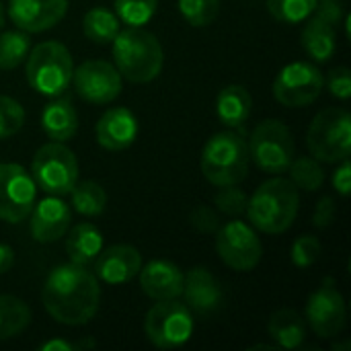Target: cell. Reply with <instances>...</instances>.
Here are the masks:
<instances>
[{
  "label": "cell",
  "instance_id": "obj_24",
  "mask_svg": "<svg viewBox=\"0 0 351 351\" xmlns=\"http://www.w3.org/2000/svg\"><path fill=\"white\" fill-rule=\"evenodd\" d=\"M70 230V228H68ZM103 251V234L90 222H80L72 226L66 239V253L70 263L88 265Z\"/></svg>",
  "mask_w": 351,
  "mask_h": 351
},
{
  "label": "cell",
  "instance_id": "obj_29",
  "mask_svg": "<svg viewBox=\"0 0 351 351\" xmlns=\"http://www.w3.org/2000/svg\"><path fill=\"white\" fill-rule=\"evenodd\" d=\"M31 49L29 33L16 31H0V70H14L19 68Z\"/></svg>",
  "mask_w": 351,
  "mask_h": 351
},
{
  "label": "cell",
  "instance_id": "obj_16",
  "mask_svg": "<svg viewBox=\"0 0 351 351\" xmlns=\"http://www.w3.org/2000/svg\"><path fill=\"white\" fill-rule=\"evenodd\" d=\"M68 10V0H8V16L25 33H43L56 27Z\"/></svg>",
  "mask_w": 351,
  "mask_h": 351
},
{
  "label": "cell",
  "instance_id": "obj_4",
  "mask_svg": "<svg viewBox=\"0 0 351 351\" xmlns=\"http://www.w3.org/2000/svg\"><path fill=\"white\" fill-rule=\"evenodd\" d=\"M249 146L237 132H218L202 148L199 167L204 177L216 185H239L249 173Z\"/></svg>",
  "mask_w": 351,
  "mask_h": 351
},
{
  "label": "cell",
  "instance_id": "obj_28",
  "mask_svg": "<svg viewBox=\"0 0 351 351\" xmlns=\"http://www.w3.org/2000/svg\"><path fill=\"white\" fill-rule=\"evenodd\" d=\"M70 195L72 208L82 216H101L107 208V193L97 181H76Z\"/></svg>",
  "mask_w": 351,
  "mask_h": 351
},
{
  "label": "cell",
  "instance_id": "obj_18",
  "mask_svg": "<svg viewBox=\"0 0 351 351\" xmlns=\"http://www.w3.org/2000/svg\"><path fill=\"white\" fill-rule=\"evenodd\" d=\"M142 267V255L130 245H111L95 257V278L109 286L132 282Z\"/></svg>",
  "mask_w": 351,
  "mask_h": 351
},
{
  "label": "cell",
  "instance_id": "obj_3",
  "mask_svg": "<svg viewBox=\"0 0 351 351\" xmlns=\"http://www.w3.org/2000/svg\"><path fill=\"white\" fill-rule=\"evenodd\" d=\"M111 45L115 68L130 82L146 84L160 74L165 56L156 35L142 27H128L123 31L119 29Z\"/></svg>",
  "mask_w": 351,
  "mask_h": 351
},
{
  "label": "cell",
  "instance_id": "obj_17",
  "mask_svg": "<svg viewBox=\"0 0 351 351\" xmlns=\"http://www.w3.org/2000/svg\"><path fill=\"white\" fill-rule=\"evenodd\" d=\"M29 216H31L29 222L31 237L37 243H45V245L62 239L72 224V210L58 195H49L41 202H35Z\"/></svg>",
  "mask_w": 351,
  "mask_h": 351
},
{
  "label": "cell",
  "instance_id": "obj_11",
  "mask_svg": "<svg viewBox=\"0 0 351 351\" xmlns=\"http://www.w3.org/2000/svg\"><path fill=\"white\" fill-rule=\"evenodd\" d=\"M341 21H343V6L339 4V0L317 2L300 35L304 51L315 62L319 64L329 62L337 51V27Z\"/></svg>",
  "mask_w": 351,
  "mask_h": 351
},
{
  "label": "cell",
  "instance_id": "obj_5",
  "mask_svg": "<svg viewBox=\"0 0 351 351\" xmlns=\"http://www.w3.org/2000/svg\"><path fill=\"white\" fill-rule=\"evenodd\" d=\"M74 62L60 41H43L27 53L25 74L33 90L45 97L62 95L72 82Z\"/></svg>",
  "mask_w": 351,
  "mask_h": 351
},
{
  "label": "cell",
  "instance_id": "obj_13",
  "mask_svg": "<svg viewBox=\"0 0 351 351\" xmlns=\"http://www.w3.org/2000/svg\"><path fill=\"white\" fill-rule=\"evenodd\" d=\"M37 202V185L21 165H0V220L19 224L29 218Z\"/></svg>",
  "mask_w": 351,
  "mask_h": 351
},
{
  "label": "cell",
  "instance_id": "obj_43",
  "mask_svg": "<svg viewBox=\"0 0 351 351\" xmlns=\"http://www.w3.org/2000/svg\"><path fill=\"white\" fill-rule=\"evenodd\" d=\"M337 350L348 351L350 350V343H348V341H346V343H333V351H337Z\"/></svg>",
  "mask_w": 351,
  "mask_h": 351
},
{
  "label": "cell",
  "instance_id": "obj_41",
  "mask_svg": "<svg viewBox=\"0 0 351 351\" xmlns=\"http://www.w3.org/2000/svg\"><path fill=\"white\" fill-rule=\"evenodd\" d=\"M12 263H14V253H12V249H10L8 245L0 243V276L6 274V271H10Z\"/></svg>",
  "mask_w": 351,
  "mask_h": 351
},
{
  "label": "cell",
  "instance_id": "obj_15",
  "mask_svg": "<svg viewBox=\"0 0 351 351\" xmlns=\"http://www.w3.org/2000/svg\"><path fill=\"white\" fill-rule=\"evenodd\" d=\"M72 82L78 97L93 105L113 103L121 95V74L105 60L82 62L78 68H74Z\"/></svg>",
  "mask_w": 351,
  "mask_h": 351
},
{
  "label": "cell",
  "instance_id": "obj_9",
  "mask_svg": "<svg viewBox=\"0 0 351 351\" xmlns=\"http://www.w3.org/2000/svg\"><path fill=\"white\" fill-rule=\"evenodd\" d=\"M193 317L187 304L173 300H158L144 319L146 339L158 350H177L193 335Z\"/></svg>",
  "mask_w": 351,
  "mask_h": 351
},
{
  "label": "cell",
  "instance_id": "obj_27",
  "mask_svg": "<svg viewBox=\"0 0 351 351\" xmlns=\"http://www.w3.org/2000/svg\"><path fill=\"white\" fill-rule=\"evenodd\" d=\"M119 29L121 27H119L117 14L103 6L90 8L82 19V31H84L86 39H90L93 43H99V45L111 43L115 39V35L119 33Z\"/></svg>",
  "mask_w": 351,
  "mask_h": 351
},
{
  "label": "cell",
  "instance_id": "obj_22",
  "mask_svg": "<svg viewBox=\"0 0 351 351\" xmlns=\"http://www.w3.org/2000/svg\"><path fill=\"white\" fill-rule=\"evenodd\" d=\"M41 128L51 142H68L78 132V113L70 99H53L41 111Z\"/></svg>",
  "mask_w": 351,
  "mask_h": 351
},
{
  "label": "cell",
  "instance_id": "obj_39",
  "mask_svg": "<svg viewBox=\"0 0 351 351\" xmlns=\"http://www.w3.org/2000/svg\"><path fill=\"white\" fill-rule=\"evenodd\" d=\"M335 216H337V206H335L333 197L325 195V197L317 204V208H315L313 224H315L317 228H327V226L333 224Z\"/></svg>",
  "mask_w": 351,
  "mask_h": 351
},
{
  "label": "cell",
  "instance_id": "obj_37",
  "mask_svg": "<svg viewBox=\"0 0 351 351\" xmlns=\"http://www.w3.org/2000/svg\"><path fill=\"white\" fill-rule=\"evenodd\" d=\"M327 88H329V95L331 97L341 99V101H348L351 95L350 70L346 66L333 68L329 72V76H327Z\"/></svg>",
  "mask_w": 351,
  "mask_h": 351
},
{
  "label": "cell",
  "instance_id": "obj_23",
  "mask_svg": "<svg viewBox=\"0 0 351 351\" xmlns=\"http://www.w3.org/2000/svg\"><path fill=\"white\" fill-rule=\"evenodd\" d=\"M253 109V97L243 84H228L216 97L218 119L234 130H241Z\"/></svg>",
  "mask_w": 351,
  "mask_h": 351
},
{
  "label": "cell",
  "instance_id": "obj_40",
  "mask_svg": "<svg viewBox=\"0 0 351 351\" xmlns=\"http://www.w3.org/2000/svg\"><path fill=\"white\" fill-rule=\"evenodd\" d=\"M333 187L339 195L348 197L351 189V162L348 160H341V165L337 167V171L333 173Z\"/></svg>",
  "mask_w": 351,
  "mask_h": 351
},
{
  "label": "cell",
  "instance_id": "obj_21",
  "mask_svg": "<svg viewBox=\"0 0 351 351\" xmlns=\"http://www.w3.org/2000/svg\"><path fill=\"white\" fill-rule=\"evenodd\" d=\"M185 304L189 311L195 313H212L222 302V286L214 278V274L202 265L187 271L183 278V292Z\"/></svg>",
  "mask_w": 351,
  "mask_h": 351
},
{
  "label": "cell",
  "instance_id": "obj_12",
  "mask_svg": "<svg viewBox=\"0 0 351 351\" xmlns=\"http://www.w3.org/2000/svg\"><path fill=\"white\" fill-rule=\"evenodd\" d=\"M325 86L321 70L311 62H292L284 66L274 80V97L290 109L308 107L315 103Z\"/></svg>",
  "mask_w": 351,
  "mask_h": 351
},
{
  "label": "cell",
  "instance_id": "obj_30",
  "mask_svg": "<svg viewBox=\"0 0 351 351\" xmlns=\"http://www.w3.org/2000/svg\"><path fill=\"white\" fill-rule=\"evenodd\" d=\"M288 173L298 191H317L325 183V169L315 156L294 158L288 167Z\"/></svg>",
  "mask_w": 351,
  "mask_h": 351
},
{
  "label": "cell",
  "instance_id": "obj_26",
  "mask_svg": "<svg viewBox=\"0 0 351 351\" xmlns=\"http://www.w3.org/2000/svg\"><path fill=\"white\" fill-rule=\"evenodd\" d=\"M31 323V308L16 296L0 294V341L23 333Z\"/></svg>",
  "mask_w": 351,
  "mask_h": 351
},
{
  "label": "cell",
  "instance_id": "obj_7",
  "mask_svg": "<svg viewBox=\"0 0 351 351\" xmlns=\"http://www.w3.org/2000/svg\"><path fill=\"white\" fill-rule=\"evenodd\" d=\"M249 156L269 175H282L288 171L296 154V144L290 128L280 119H263L255 125L249 140Z\"/></svg>",
  "mask_w": 351,
  "mask_h": 351
},
{
  "label": "cell",
  "instance_id": "obj_2",
  "mask_svg": "<svg viewBox=\"0 0 351 351\" xmlns=\"http://www.w3.org/2000/svg\"><path fill=\"white\" fill-rule=\"evenodd\" d=\"M300 208V191L290 179L276 177L261 183L247 204V218L253 228L265 234L286 232Z\"/></svg>",
  "mask_w": 351,
  "mask_h": 351
},
{
  "label": "cell",
  "instance_id": "obj_38",
  "mask_svg": "<svg viewBox=\"0 0 351 351\" xmlns=\"http://www.w3.org/2000/svg\"><path fill=\"white\" fill-rule=\"evenodd\" d=\"M191 224H193L195 230H199L204 234H216L218 228H220L218 214L210 206H197L191 212Z\"/></svg>",
  "mask_w": 351,
  "mask_h": 351
},
{
  "label": "cell",
  "instance_id": "obj_32",
  "mask_svg": "<svg viewBox=\"0 0 351 351\" xmlns=\"http://www.w3.org/2000/svg\"><path fill=\"white\" fill-rule=\"evenodd\" d=\"M115 14L128 27H144L154 14L158 0H115Z\"/></svg>",
  "mask_w": 351,
  "mask_h": 351
},
{
  "label": "cell",
  "instance_id": "obj_1",
  "mask_svg": "<svg viewBox=\"0 0 351 351\" xmlns=\"http://www.w3.org/2000/svg\"><path fill=\"white\" fill-rule=\"evenodd\" d=\"M99 280L86 269V265H58L49 271L41 288V302L47 315L56 323L68 327L90 323L99 311Z\"/></svg>",
  "mask_w": 351,
  "mask_h": 351
},
{
  "label": "cell",
  "instance_id": "obj_20",
  "mask_svg": "<svg viewBox=\"0 0 351 351\" xmlns=\"http://www.w3.org/2000/svg\"><path fill=\"white\" fill-rule=\"evenodd\" d=\"M140 286L144 294L152 300H173L179 298L183 292V278L185 274L179 265L167 259H154L140 267Z\"/></svg>",
  "mask_w": 351,
  "mask_h": 351
},
{
  "label": "cell",
  "instance_id": "obj_19",
  "mask_svg": "<svg viewBox=\"0 0 351 351\" xmlns=\"http://www.w3.org/2000/svg\"><path fill=\"white\" fill-rule=\"evenodd\" d=\"M138 117L128 107H111L97 121V142L109 152L130 148L138 138Z\"/></svg>",
  "mask_w": 351,
  "mask_h": 351
},
{
  "label": "cell",
  "instance_id": "obj_14",
  "mask_svg": "<svg viewBox=\"0 0 351 351\" xmlns=\"http://www.w3.org/2000/svg\"><path fill=\"white\" fill-rule=\"evenodd\" d=\"M306 321L321 339H333L343 331L348 323V306L335 280L327 278L323 286L311 294L306 302Z\"/></svg>",
  "mask_w": 351,
  "mask_h": 351
},
{
  "label": "cell",
  "instance_id": "obj_36",
  "mask_svg": "<svg viewBox=\"0 0 351 351\" xmlns=\"http://www.w3.org/2000/svg\"><path fill=\"white\" fill-rule=\"evenodd\" d=\"M321 251H323V245L317 237L313 234H302L294 241L292 245V251H290V257H292V263L300 269L304 267H311L319 261L321 257Z\"/></svg>",
  "mask_w": 351,
  "mask_h": 351
},
{
  "label": "cell",
  "instance_id": "obj_44",
  "mask_svg": "<svg viewBox=\"0 0 351 351\" xmlns=\"http://www.w3.org/2000/svg\"><path fill=\"white\" fill-rule=\"evenodd\" d=\"M2 27H4V6L0 2V31H2Z\"/></svg>",
  "mask_w": 351,
  "mask_h": 351
},
{
  "label": "cell",
  "instance_id": "obj_8",
  "mask_svg": "<svg viewBox=\"0 0 351 351\" xmlns=\"http://www.w3.org/2000/svg\"><path fill=\"white\" fill-rule=\"evenodd\" d=\"M31 177L47 195H68L78 181V160L64 142H47L33 156Z\"/></svg>",
  "mask_w": 351,
  "mask_h": 351
},
{
  "label": "cell",
  "instance_id": "obj_25",
  "mask_svg": "<svg viewBox=\"0 0 351 351\" xmlns=\"http://www.w3.org/2000/svg\"><path fill=\"white\" fill-rule=\"evenodd\" d=\"M267 333L276 341L278 348L298 350L306 339V323L296 311L282 308L271 315L267 323Z\"/></svg>",
  "mask_w": 351,
  "mask_h": 351
},
{
  "label": "cell",
  "instance_id": "obj_42",
  "mask_svg": "<svg viewBox=\"0 0 351 351\" xmlns=\"http://www.w3.org/2000/svg\"><path fill=\"white\" fill-rule=\"evenodd\" d=\"M41 351H72L76 350V346H72L70 341H64V339H49L45 341L41 348Z\"/></svg>",
  "mask_w": 351,
  "mask_h": 351
},
{
  "label": "cell",
  "instance_id": "obj_35",
  "mask_svg": "<svg viewBox=\"0 0 351 351\" xmlns=\"http://www.w3.org/2000/svg\"><path fill=\"white\" fill-rule=\"evenodd\" d=\"M214 204H216V208L222 214L232 216V218H239V216H245L249 197H247V193L241 187H237V185H224L214 195Z\"/></svg>",
  "mask_w": 351,
  "mask_h": 351
},
{
  "label": "cell",
  "instance_id": "obj_10",
  "mask_svg": "<svg viewBox=\"0 0 351 351\" xmlns=\"http://www.w3.org/2000/svg\"><path fill=\"white\" fill-rule=\"evenodd\" d=\"M216 253L226 267L245 274L259 265L263 245L251 224L230 220L216 232Z\"/></svg>",
  "mask_w": 351,
  "mask_h": 351
},
{
  "label": "cell",
  "instance_id": "obj_6",
  "mask_svg": "<svg viewBox=\"0 0 351 351\" xmlns=\"http://www.w3.org/2000/svg\"><path fill=\"white\" fill-rule=\"evenodd\" d=\"M308 152L319 162H341L351 152V115L343 107H327L315 115L306 134Z\"/></svg>",
  "mask_w": 351,
  "mask_h": 351
},
{
  "label": "cell",
  "instance_id": "obj_33",
  "mask_svg": "<svg viewBox=\"0 0 351 351\" xmlns=\"http://www.w3.org/2000/svg\"><path fill=\"white\" fill-rule=\"evenodd\" d=\"M179 12L191 27H208L220 12V0H179Z\"/></svg>",
  "mask_w": 351,
  "mask_h": 351
},
{
  "label": "cell",
  "instance_id": "obj_34",
  "mask_svg": "<svg viewBox=\"0 0 351 351\" xmlns=\"http://www.w3.org/2000/svg\"><path fill=\"white\" fill-rule=\"evenodd\" d=\"M25 125V109L12 97L0 95V140L12 138Z\"/></svg>",
  "mask_w": 351,
  "mask_h": 351
},
{
  "label": "cell",
  "instance_id": "obj_31",
  "mask_svg": "<svg viewBox=\"0 0 351 351\" xmlns=\"http://www.w3.org/2000/svg\"><path fill=\"white\" fill-rule=\"evenodd\" d=\"M317 2L319 0H267V10L280 23L296 25L313 14Z\"/></svg>",
  "mask_w": 351,
  "mask_h": 351
}]
</instances>
